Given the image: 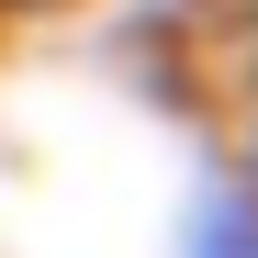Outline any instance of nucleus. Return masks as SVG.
Here are the masks:
<instances>
[{
	"label": "nucleus",
	"instance_id": "nucleus-1",
	"mask_svg": "<svg viewBox=\"0 0 258 258\" xmlns=\"http://www.w3.org/2000/svg\"><path fill=\"white\" fill-rule=\"evenodd\" d=\"M168 258H258V180H202L168 225Z\"/></svg>",
	"mask_w": 258,
	"mask_h": 258
}]
</instances>
